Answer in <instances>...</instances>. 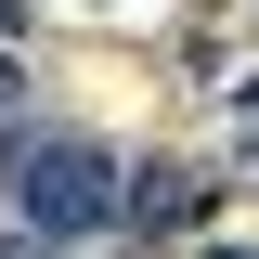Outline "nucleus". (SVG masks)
I'll list each match as a JSON object with an SVG mask.
<instances>
[{
    "mask_svg": "<svg viewBox=\"0 0 259 259\" xmlns=\"http://www.w3.org/2000/svg\"><path fill=\"white\" fill-rule=\"evenodd\" d=\"M246 168H259V117H246Z\"/></svg>",
    "mask_w": 259,
    "mask_h": 259,
    "instance_id": "obj_6",
    "label": "nucleus"
},
{
    "mask_svg": "<svg viewBox=\"0 0 259 259\" xmlns=\"http://www.w3.org/2000/svg\"><path fill=\"white\" fill-rule=\"evenodd\" d=\"M143 246H168V233H194L207 221V168H182V156H156V168H130V207H117Z\"/></svg>",
    "mask_w": 259,
    "mask_h": 259,
    "instance_id": "obj_2",
    "label": "nucleus"
},
{
    "mask_svg": "<svg viewBox=\"0 0 259 259\" xmlns=\"http://www.w3.org/2000/svg\"><path fill=\"white\" fill-rule=\"evenodd\" d=\"M13 104H26V65H13V39H0V117H13Z\"/></svg>",
    "mask_w": 259,
    "mask_h": 259,
    "instance_id": "obj_4",
    "label": "nucleus"
},
{
    "mask_svg": "<svg viewBox=\"0 0 259 259\" xmlns=\"http://www.w3.org/2000/svg\"><path fill=\"white\" fill-rule=\"evenodd\" d=\"M0 259H78V233H52V221H13V233H0Z\"/></svg>",
    "mask_w": 259,
    "mask_h": 259,
    "instance_id": "obj_3",
    "label": "nucleus"
},
{
    "mask_svg": "<svg viewBox=\"0 0 259 259\" xmlns=\"http://www.w3.org/2000/svg\"><path fill=\"white\" fill-rule=\"evenodd\" d=\"M246 104H259V91H246Z\"/></svg>",
    "mask_w": 259,
    "mask_h": 259,
    "instance_id": "obj_8",
    "label": "nucleus"
},
{
    "mask_svg": "<svg viewBox=\"0 0 259 259\" xmlns=\"http://www.w3.org/2000/svg\"><path fill=\"white\" fill-rule=\"evenodd\" d=\"M13 26H26V0H0V39H13Z\"/></svg>",
    "mask_w": 259,
    "mask_h": 259,
    "instance_id": "obj_5",
    "label": "nucleus"
},
{
    "mask_svg": "<svg viewBox=\"0 0 259 259\" xmlns=\"http://www.w3.org/2000/svg\"><path fill=\"white\" fill-rule=\"evenodd\" d=\"M207 259H259V246H207Z\"/></svg>",
    "mask_w": 259,
    "mask_h": 259,
    "instance_id": "obj_7",
    "label": "nucleus"
},
{
    "mask_svg": "<svg viewBox=\"0 0 259 259\" xmlns=\"http://www.w3.org/2000/svg\"><path fill=\"white\" fill-rule=\"evenodd\" d=\"M0 182H13V207L52 221V233H104V221L130 207V168L104 156L91 130H26V143L0 156Z\"/></svg>",
    "mask_w": 259,
    "mask_h": 259,
    "instance_id": "obj_1",
    "label": "nucleus"
}]
</instances>
